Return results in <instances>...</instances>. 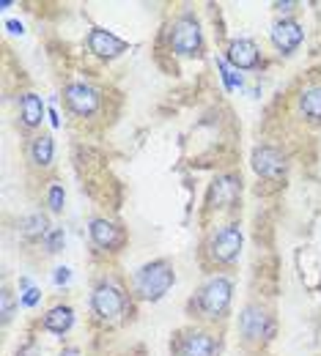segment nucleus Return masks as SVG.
Segmentation results:
<instances>
[{"label": "nucleus", "instance_id": "10", "mask_svg": "<svg viewBox=\"0 0 321 356\" xmlns=\"http://www.w3.org/2000/svg\"><path fill=\"white\" fill-rule=\"evenodd\" d=\"M228 60L236 69H256L258 66V47L250 39H236L228 47Z\"/></svg>", "mask_w": 321, "mask_h": 356}, {"label": "nucleus", "instance_id": "17", "mask_svg": "<svg viewBox=\"0 0 321 356\" xmlns=\"http://www.w3.org/2000/svg\"><path fill=\"white\" fill-rule=\"evenodd\" d=\"M299 110L311 118V121H321V86L305 88L299 96Z\"/></svg>", "mask_w": 321, "mask_h": 356}, {"label": "nucleus", "instance_id": "14", "mask_svg": "<svg viewBox=\"0 0 321 356\" xmlns=\"http://www.w3.org/2000/svg\"><path fill=\"white\" fill-rule=\"evenodd\" d=\"M267 329H269V318L258 310V307H247L244 310V315H242V332H244V337L261 340L267 334Z\"/></svg>", "mask_w": 321, "mask_h": 356}, {"label": "nucleus", "instance_id": "19", "mask_svg": "<svg viewBox=\"0 0 321 356\" xmlns=\"http://www.w3.org/2000/svg\"><path fill=\"white\" fill-rule=\"evenodd\" d=\"M47 233V220L42 214H33V217H25L22 220V236L25 238H39Z\"/></svg>", "mask_w": 321, "mask_h": 356}, {"label": "nucleus", "instance_id": "21", "mask_svg": "<svg viewBox=\"0 0 321 356\" xmlns=\"http://www.w3.org/2000/svg\"><path fill=\"white\" fill-rule=\"evenodd\" d=\"M49 209H52V211H61V209H63V186H61V184H55V186L49 189Z\"/></svg>", "mask_w": 321, "mask_h": 356}, {"label": "nucleus", "instance_id": "4", "mask_svg": "<svg viewBox=\"0 0 321 356\" xmlns=\"http://www.w3.org/2000/svg\"><path fill=\"white\" fill-rule=\"evenodd\" d=\"M91 305H93V312H96L102 321H118L124 307H127L121 288L113 285V282H99V285H96Z\"/></svg>", "mask_w": 321, "mask_h": 356}, {"label": "nucleus", "instance_id": "28", "mask_svg": "<svg viewBox=\"0 0 321 356\" xmlns=\"http://www.w3.org/2000/svg\"><path fill=\"white\" fill-rule=\"evenodd\" d=\"M294 6H297V3H277V8H280V11H291Z\"/></svg>", "mask_w": 321, "mask_h": 356}, {"label": "nucleus", "instance_id": "18", "mask_svg": "<svg viewBox=\"0 0 321 356\" xmlns=\"http://www.w3.org/2000/svg\"><path fill=\"white\" fill-rule=\"evenodd\" d=\"M31 159H33L36 165H42V168H47V165L52 162V137H49V134H42V137L33 140V145H31Z\"/></svg>", "mask_w": 321, "mask_h": 356}, {"label": "nucleus", "instance_id": "8", "mask_svg": "<svg viewBox=\"0 0 321 356\" xmlns=\"http://www.w3.org/2000/svg\"><path fill=\"white\" fill-rule=\"evenodd\" d=\"M88 47H91V52H96L99 58H116V55H121L127 49V42L116 39L113 33H107L102 28H93L91 36H88Z\"/></svg>", "mask_w": 321, "mask_h": 356}, {"label": "nucleus", "instance_id": "22", "mask_svg": "<svg viewBox=\"0 0 321 356\" xmlns=\"http://www.w3.org/2000/svg\"><path fill=\"white\" fill-rule=\"evenodd\" d=\"M61 244H63V230H52V233L47 236V247H49V252H58Z\"/></svg>", "mask_w": 321, "mask_h": 356}, {"label": "nucleus", "instance_id": "29", "mask_svg": "<svg viewBox=\"0 0 321 356\" xmlns=\"http://www.w3.org/2000/svg\"><path fill=\"white\" fill-rule=\"evenodd\" d=\"M61 356H80V351H77V348H66Z\"/></svg>", "mask_w": 321, "mask_h": 356}, {"label": "nucleus", "instance_id": "3", "mask_svg": "<svg viewBox=\"0 0 321 356\" xmlns=\"http://www.w3.org/2000/svg\"><path fill=\"white\" fill-rule=\"evenodd\" d=\"M239 250H242V230H239L236 225H223V227L214 230L212 238H209V255H212V261H217V264H230V261H236Z\"/></svg>", "mask_w": 321, "mask_h": 356}, {"label": "nucleus", "instance_id": "26", "mask_svg": "<svg viewBox=\"0 0 321 356\" xmlns=\"http://www.w3.org/2000/svg\"><path fill=\"white\" fill-rule=\"evenodd\" d=\"M6 28H8L11 33H22V31H25V28H22V22H17V19H8V22H6Z\"/></svg>", "mask_w": 321, "mask_h": 356}, {"label": "nucleus", "instance_id": "16", "mask_svg": "<svg viewBox=\"0 0 321 356\" xmlns=\"http://www.w3.org/2000/svg\"><path fill=\"white\" fill-rule=\"evenodd\" d=\"M75 323V312H72V307H52V310L45 315V326L49 329V332H58V334H63L69 326Z\"/></svg>", "mask_w": 321, "mask_h": 356}, {"label": "nucleus", "instance_id": "20", "mask_svg": "<svg viewBox=\"0 0 321 356\" xmlns=\"http://www.w3.org/2000/svg\"><path fill=\"white\" fill-rule=\"evenodd\" d=\"M217 69H220V74H223V80H226V88H236V86H242V77L230 69L226 60H217Z\"/></svg>", "mask_w": 321, "mask_h": 356}, {"label": "nucleus", "instance_id": "5", "mask_svg": "<svg viewBox=\"0 0 321 356\" xmlns=\"http://www.w3.org/2000/svg\"><path fill=\"white\" fill-rule=\"evenodd\" d=\"M171 44L179 55H198V49H201V25H198L195 17L184 14L173 22Z\"/></svg>", "mask_w": 321, "mask_h": 356}, {"label": "nucleus", "instance_id": "11", "mask_svg": "<svg viewBox=\"0 0 321 356\" xmlns=\"http://www.w3.org/2000/svg\"><path fill=\"white\" fill-rule=\"evenodd\" d=\"M272 42H275L277 49L291 52V49H297L299 42H302V28H299L297 22H291V19L275 22V28H272Z\"/></svg>", "mask_w": 321, "mask_h": 356}, {"label": "nucleus", "instance_id": "27", "mask_svg": "<svg viewBox=\"0 0 321 356\" xmlns=\"http://www.w3.org/2000/svg\"><path fill=\"white\" fill-rule=\"evenodd\" d=\"M49 121H52V127H61V118H58L55 110H49Z\"/></svg>", "mask_w": 321, "mask_h": 356}, {"label": "nucleus", "instance_id": "13", "mask_svg": "<svg viewBox=\"0 0 321 356\" xmlns=\"http://www.w3.org/2000/svg\"><path fill=\"white\" fill-rule=\"evenodd\" d=\"M217 346L214 337L206 332H192L182 340V356H214Z\"/></svg>", "mask_w": 321, "mask_h": 356}, {"label": "nucleus", "instance_id": "12", "mask_svg": "<svg viewBox=\"0 0 321 356\" xmlns=\"http://www.w3.org/2000/svg\"><path fill=\"white\" fill-rule=\"evenodd\" d=\"M91 238L102 247V250H116V247H121V244H124L121 230H118L113 222H107V220H93L91 222Z\"/></svg>", "mask_w": 321, "mask_h": 356}, {"label": "nucleus", "instance_id": "7", "mask_svg": "<svg viewBox=\"0 0 321 356\" xmlns=\"http://www.w3.org/2000/svg\"><path fill=\"white\" fill-rule=\"evenodd\" d=\"M66 102L69 107L77 113V115H91L99 107V93L91 86H83V83H75L66 88Z\"/></svg>", "mask_w": 321, "mask_h": 356}, {"label": "nucleus", "instance_id": "25", "mask_svg": "<svg viewBox=\"0 0 321 356\" xmlns=\"http://www.w3.org/2000/svg\"><path fill=\"white\" fill-rule=\"evenodd\" d=\"M69 277H72V274H69V268H66V266L55 268V282H58V285H63V282H69Z\"/></svg>", "mask_w": 321, "mask_h": 356}, {"label": "nucleus", "instance_id": "9", "mask_svg": "<svg viewBox=\"0 0 321 356\" xmlns=\"http://www.w3.org/2000/svg\"><path fill=\"white\" fill-rule=\"evenodd\" d=\"M236 197H239V178L236 176L214 178L212 192H209V203L212 206H233Z\"/></svg>", "mask_w": 321, "mask_h": 356}, {"label": "nucleus", "instance_id": "24", "mask_svg": "<svg viewBox=\"0 0 321 356\" xmlns=\"http://www.w3.org/2000/svg\"><path fill=\"white\" fill-rule=\"evenodd\" d=\"M8 318H11V293L3 291V321H8Z\"/></svg>", "mask_w": 321, "mask_h": 356}, {"label": "nucleus", "instance_id": "1", "mask_svg": "<svg viewBox=\"0 0 321 356\" xmlns=\"http://www.w3.org/2000/svg\"><path fill=\"white\" fill-rule=\"evenodd\" d=\"M173 268L168 261H154V264H148V266H143L138 271V277H135V293L143 296V299H151V302H157V299H162L165 293H168V288L173 285Z\"/></svg>", "mask_w": 321, "mask_h": 356}, {"label": "nucleus", "instance_id": "2", "mask_svg": "<svg viewBox=\"0 0 321 356\" xmlns=\"http://www.w3.org/2000/svg\"><path fill=\"white\" fill-rule=\"evenodd\" d=\"M230 293H233V285H230L228 277H214L209 280L201 293H198V307L206 318H220L223 312L228 310L230 305Z\"/></svg>", "mask_w": 321, "mask_h": 356}, {"label": "nucleus", "instance_id": "6", "mask_svg": "<svg viewBox=\"0 0 321 356\" xmlns=\"http://www.w3.org/2000/svg\"><path fill=\"white\" fill-rule=\"evenodd\" d=\"M253 170L264 178H277L283 170H285V159L277 148H269V145H261L253 151Z\"/></svg>", "mask_w": 321, "mask_h": 356}, {"label": "nucleus", "instance_id": "23", "mask_svg": "<svg viewBox=\"0 0 321 356\" xmlns=\"http://www.w3.org/2000/svg\"><path fill=\"white\" fill-rule=\"evenodd\" d=\"M36 302H39V291H36V288H28V291L22 293V305H25V307H33Z\"/></svg>", "mask_w": 321, "mask_h": 356}, {"label": "nucleus", "instance_id": "15", "mask_svg": "<svg viewBox=\"0 0 321 356\" xmlns=\"http://www.w3.org/2000/svg\"><path fill=\"white\" fill-rule=\"evenodd\" d=\"M19 107H22V124H25V127H39V124H42V118H45V104H42V99H39L36 93H25L22 102H19Z\"/></svg>", "mask_w": 321, "mask_h": 356}]
</instances>
